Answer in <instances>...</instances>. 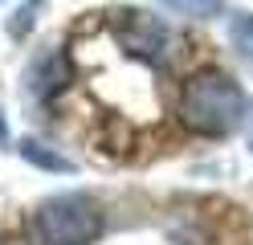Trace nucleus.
<instances>
[{
	"label": "nucleus",
	"instance_id": "obj_3",
	"mask_svg": "<svg viewBox=\"0 0 253 245\" xmlns=\"http://www.w3.org/2000/svg\"><path fill=\"white\" fill-rule=\"evenodd\" d=\"M119 41L131 49L135 57H143V61H155V65H164V57H168V29L160 25V21H151L147 12H135V8H126L123 16H119Z\"/></svg>",
	"mask_w": 253,
	"mask_h": 245
},
{
	"label": "nucleus",
	"instance_id": "obj_1",
	"mask_svg": "<svg viewBox=\"0 0 253 245\" xmlns=\"http://www.w3.org/2000/svg\"><path fill=\"white\" fill-rule=\"evenodd\" d=\"M249 119V98L225 70H196L180 90V123L192 135L220 139Z\"/></svg>",
	"mask_w": 253,
	"mask_h": 245
},
{
	"label": "nucleus",
	"instance_id": "obj_4",
	"mask_svg": "<svg viewBox=\"0 0 253 245\" xmlns=\"http://www.w3.org/2000/svg\"><path fill=\"white\" fill-rule=\"evenodd\" d=\"M66 82H70V61H66L61 49H45V53L29 65V90H33L37 98L57 94Z\"/></svg>",
	"mask_w": 253,
	"mask_h": 245
},
{
	"label": "nucleus",
	"instance_id": "obj_9",
	"mask_svg": "<svg viewBox=\"0 0 253 245\" xmlns=\"http://www.w3.org/2000/svg\"><path fill=\"white\" fill-rule=\"evenodd\" d=\"M249 151H253V143H249Z\"/></svg>",
	"mask_w": 253,
	"mask_h": 245
},
{
	"label": "nucleus",
	"instance_id": "obj_7",
	"mask_svg": "<svg viewBox=\"0 0 253 245\" xmlns=\"http://www.w3.org/2000/svg\"><path fill=\"white\" fill-rule=\"evenodd\" d=\"M160 4L180 16H192V21H212L220 12V0H160Z\"/></svg>",
	"mask_w": 253,
	"mask_h": 245
},
{
	"label": "nucleus",
	"instance_id": "obj_6",
	"mask_svg": "<svg viewBox=\"0 0 253 245\" xmlns=\"http://www.w3.org/2000/svg\"><path fill=\"white\" fill-rule=\"evenodd\" d=\"M229 41L237 49V57L253 70V12H237L229 21Z\"/></svg>",
	"mask_w": 253,
	"mask_h": 245
},
{
	"label": "nucleus",
	"instance_id": "obj_8",
	"mask_svg": "<svg viewBox=\"0 0 253 245\" xmlns=\"http://www.w3.org/2000/svg\"><path fill=\"white\" fill-rule=\"evenodd\" d=\"M8 139V123H4V110H0V143Z\"/></svg>",
	"mask_w": 253,
	"mask_h": 245
},
{
	"label": "nucleus",
	"instance_id": "obj_5",
	"mask_svg": "<svg viewBox=\"0 0 253 245\" xmlns=\"http://www.w3.org/2000/svg\"><path fill=\"white\" fill-rule=\"evenodd\" d=\"M17 151H21L29 163L45 168V172H74V159H66L61 151H49V147L37 143V139H21V143H17Z\"/></svg>",
	"mask_w": 253,
	"mask_h": 245
},
{
	"label": "nucleus",
	"instance_id": "obj_2",
	"mask_svg": "<svg viewBox=\"0 0 253 245\" xmlns=\"http://www.w3.org/2000/svg\"><path fill=\"white\" fill-rule=\"evenodd\" d=\"M106 229V212L90 192H57L33 212V233L41 245H94Z\"/></svg>",
	"mask_w": 253,
	"mask_h": 245
}]
</instances>
